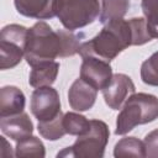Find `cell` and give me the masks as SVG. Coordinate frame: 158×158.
I'll return each mask as SVG.
<instances>
[{"label":"cell","mask_w":158,"mask_h":158,"mask_svg":"<svg viewBox=\"0 0 158 158\" xmlns=\"http://www.w3.org/2000/svg\"><path fill=\"white\" fill-rule=\"evenodd\" d=\"M151 40L143 17H133L128 21L117 19L105 23L95 37L81 43L78 53L81 57L94 56L110 63L127 47L142 46Z\"/></svg>","instance_id":"1"},{"label":"cell","mask_w":158,"mask_h":158,"mask_svg":"<svg viewBox=\"0 0 158 158\" xmlns=\"http://www.w3.org/2000/svg\"><path fill=\"white\" fill-rule=\"evenodd\" d=\"M80 44V36L73 31L67 28L53 31L47 22L38 21L28 28L25 59L33 67L41 62L72 57L79 52Z\"/></svg>","instance_id":"2"},{"label":"cell","mask_w":158,"mask_h":158,"mask_svg":"<svg viewBox=\"0 0 158 158\" xmlns=\"http://www.w3.org/2000/svg\"><path fill=\"white\" fill-rule=\"evenodd\" d=\"M158 118V98L152 94H132L123 104L116 120V135H126L138 125Z\"/></svg>","instance_id":"3"},{"label":"cell","mask_w":158,"mask_h":158,"mask_svg":"<svg viewBox=\"0 0 158 158\" xmlns=\"http://www.w3.org/2000/svg\"><path fill=\"white\" fill-rule=\"evenodd\" d=\"M54 15L69 31L93 23L100 15L99 0H54Z\"/></svg>","instance_id":"4"},{"label":"cell","mask_w":158,"mask_h":158,"mask_svg":"<svg viewBox=\"0 0 158 158\" xmlns=\"http://www.w3.org/2000/svg\"><path fill=\"white\" fill-rule=\"evenodd\" d=\"M110 131L107 125L101 120H90V127L78 136L77 141L64 148L57 157H79V158H102L107 144Z\"/></svg>","instance_id":"5"},{"label":"cell","mask_w":158,"mask_h":158,"mask_svg":"<svg viewBox=\"0 0 158 158\" xmlns=\"http://www.w3.org/2000/svg\"><path fill=\"white\" fill-rule=\"evenodd\" d=\"M28 28L11 23L0 32V68L2 70L16 67L25 57V47Z\"/></svg>","instance_id":"6"},{"label":"cell","mask_w":158,"mask_h":158,"mask_svg":"<svg viewBox=\"0 0 158 158\" xmlns=\"http://www.w3.org/2000/svg\"><path fill=\"white\" fill-rule=\"evenodd\" d=\"M31 112L38 122L56 118L62 112L58 91L52 86L36 88L31 95Z\"/></svg>","instance_id":"7"},{"label":"cell","mask_w":158,"mask_h":158,"mask_svg":"<svg viewBox=\"0 0 158 158\" xmlns=\"http://www.w3.org/2000/svg\"><path fill=\"white\" fill-rule=\"evenodd\" d=\"M81 58L80 78L96 90H102L106 88L114 75L110 63L94 56H85Z\"/></svg>","instance_id":"8"},{"label":"cell","mask_w":158,"mask_h":158,"mask_svg":"<svg viewBox=\"0 0 158 158\" xmlns=\"http://www.w3.org/2000/svg\"><path fill=\"white\" fill-rule=\"evenodd\" d=\"M135 84L132 79L122 73L114 74L109 85L102 89V95L106 105L112 110H118L125 101L135 94Z\"/></svg>","instance_id":"9"},{"label":"cell","mask_w":158,"mask_h":158,"mask_svg":"<svg viewBox=\"0 0 158 158\" xmlns=\"http://www.w3.org/2000/svg\"><path fill=\"white\" fill-rule=\"evenodd\" d=\"M96 96L98 90L81 78L74 80L68 90V102L75 111L90 110L95 104Z\"/></svg>","instance_id":"10"},{"label":"cell","mask_w":158,"mask_h":158,"mask_svg":"<svg viewBox=\"0 0 158 158\" xmlns=\"http://www.w3.org/2000/svg\"><path fill=\"white\" fill-rule=\"evenodd\" d=\"M0 128L4 135L11 139L19 142L26 137L32 136L33 123L26 112H20L16 115L0 117Z\"/></svg>","instance_id":"11"},{"label":"cell","mask_w":158,"mask_h":158,"mask_svg":"<svg viewBox=\"0 0 158 158\" xmlns=\"http://www.w3.org/2000/svg\"><path fill=\"white\" fill-rule=\"evenodd\" d=\"M25 104V95L17 86L6 85L0 89V117L23 112Z\"/></svg>","instance_id":"12"},{"label":"cell","mask_w":158,"mask_h":158,"mask_svg":"<svg viewBox=\"0 0 158 158\" xmlns=\"http://www.w3.org/2000/svg\"><path fill=\"white\" fill-rule=\"evenodd\" d=\"M53 1L54 0H14L19 14L36 20H48L56 16Z\"/></svg>","instance_id":"13"},{"label":"cell","mask_w":158,"mask_h":158,"mask_svg":"<svg viewBox=\"0 0 158 158\" xmlns=\"http://www.w3.org/2000/svg\"><path fill=\"white\" fill-rule=\"evenodd\" d=\"M59 72V63L56 60H47L41 62L32 67L30 73L28 83L33 88L41 86H51L58 75Z\"/></svg>","instance_id":"14"},{"label":"cell","mask_w":158,"mask_h":158,"mask_svg":"<svg viewBox=\"0 0 158 158\" xmlns=\"http://www.w3.org/2000/svg\"><path fill=\"white\" fill-rule=\"evenodd\" d=\"M130 7V0H101L99 21L107 23L109 21L123 19Z\"/></svg>","instance_id":"15"},{"label":"cell","mask_w":158,"mask_h":158,"mask_svg":"<svg viewBox=\"0 0 158 158\" xmlns=\"http://www.w3.org/2000/svg\"><path fill=\"white\" fill-rule=\"evenodd\" d=\"M115 157H146L144 144L136 137L121 138L114 148Z\"/></svg>","instance_id":"16"},{"label":"cell","mask_w":158,"mask_h":158,"mask_svg":"<svg viewBox=\"0 0 158 158\" xmlns=\"http://www.w3.org/2000/svg\"><path fill=\"white\" fill-rule=\"evenodd\" d=\"M16 157H40L43 158L46 156V149L42 141L35 136L26 137L19 142H16L15 148Z\"/></svg>","instance_id":"17"},{"label":"cell","mask_w":158,"mask_h":158,"mask_svg":"<svg viewBox=\"0 0 158 158\" xmlns=\"http://www.w3.org/2000/svg\"><path fill=\"white\" fill-rule=\"evenodd\" d=\"M63 116H64V114L60 112L53 120L38 122L37 128H38L40 135L48 141H57V139L62 138L64 135H67L64 126H63Z\"/></svg>","instance_id":"18"},{"label":"cell","mask_w":158,"mask_h":158,"mask_svg":"<svg viewBox=\"0 0 158 158\" xmlns=\"http://www.w3.org/2000/svg\"><path fill=\"white\" fill-rule=\"evenodd\" d=\"M63 126L67 135L80 136L89 130L90 120L77 112H67L63 116Z\"/></svg>","instance_id":"19"},{"label":"cell","mask_w":158,"mask_h":158,"mask_svg":"<svg viewBox=\"0 0 158 158\" xmlns=\"http://www.w3.org/2000/svg\"><path fill=\"white\" fill-rule=\"evenodd\" d=\"M142 12L152 38H158V0H142Z\"/></svg>","instance_id":"20"},{"label":"cell","mask_w":158,"mask_h":158,"mask_svg":"<svg viewBox=\"0 0 158 158\" xmlns=\"http://www.w3.org/2000/svg\"><path fill=\"white\" fill-rule=\"evenodd\" d=\"M141 79L147 85L158 86V52L153 53L142 63Z\"/></svg>","instance_id":"21"},{"label":"cell","mask_w":158,"mask_h":158,"mask_svg":"<svg viewBox=\"0 0 158 158\" xmlns=\"http://www.w3.org/2000/svg\"><path fill=\"white\" fill-rule=\"evenodd\" d=\"M143 144H144L146 157L158 158V128L146 135Z\"/></svg>","instance_id":"22"}]
</instances>
